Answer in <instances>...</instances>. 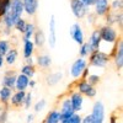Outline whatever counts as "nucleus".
Returning <instances> with one entry per match:
<instances>
[{
  "instance_id": "obj_1",
  "label": "nucleus",
  "mask_w": 123,
  "mask_h": 123,
  "mask_svg": "<svg viewBox=\"0 0 123 123\" xmlns=\"http://www.w3.org/2000/svg\"><path fill=\"white\" fill-rule=\"evenodd\" d=\"M111 57L101 50H94L89 55L87 67H95V68H105L110 63Z\"/></svg>"
},
{
  "instance_id": "obj_2",
  "label": "nucleus",
  "mask_w": 123,
  "mask_h": 123,
  "mask_svg": "<svg viewBox=\"0 0 123 123\" xmlns=\"http://www.w3.org/2000/svg\"><path fill=\"white\" fill-rule=\"evenodd\" d=\"M98 32H100L101 41L104 43H106V44H115L117 42V39L119 38L117 30L113 26L104 25V26H101L98 28Z\"/></svg>"
},
{
  "instance_id": "obj_3",
  "label": "nucleus",
  "mask_w": 123,
  "mask_h": 123,
  "mask_svg": "<svg viewBox=\"0 0 123 123\" xmlns=\"http://www.w3.org/2000/svg\"><path fill=\"white\" fill-rule=\"evenodd\" d=\"M87 68V60L85 58H78L70 67V75L73 79H80L83 71Z\"/></svg>"
},
{
  "instance_id": "obj_4",
  "label": "nucleus",
  "mask_w": 123,
  "mask_h": 123,
  "mask_svg": "<svg viewBox=\"0 0 123 123\" xmlns=\"http://www.w3.org/2000/svg\"><path fill=\"white\" fill-rule=\"evenodd\" d=\"M91 117H92V123H104L105 121V106L104 102L97 100L94 102L92 106V112H91Z\"/></svg>"
},
{
  "instance_id": "obj_5",
  "label": "nucleus",
  "mask_w": 123,
  "mask_h": 123,
  "mask_svg": "<svg viewBox=\"0 0 123 123\" xmlns=\"http://www.w3.org/2000/svg\"><path fill=\"white\" fill-rule=\"evenodd\" d=\"M76 91L79 92V94H81L83 96H86L89 98L95 97L96 94H97L96 87L95 86H91L86 80H83V79L76 83Z\"/></svg>"
},
{
  "instance_id": "obj_6",
  "label": "nucleus",
  "mask_w": 123,
  "mask_h": 123,
  "mask_svg": "<svg viewBox=\"0 0 123 123\" xmlns=\"http://www.w3.org/2000/svg\"><path fill=\"white\" fill-rule=\"evenodd\" d=\"M69 36L71 39L79 46H81L85 42V37H84V31L81 28V25L79 22H74L69 28Z\"/></svg>"
},
{
  "instance_id": "obj_7",
  "label": "nucleus",
  "mask_w": 123,
  "mask_h": 123,
  "mask_svg": "<svg viewBox=\"0 0 123 123\" xmlns=\"http://www.w3.org/2000/svg\"><path fill=\"white\" fill-rule=\"evenodd\" d=\"M70 9L76 18H83L89 12V7H86L80 0H70Z\"/></svg>"
},
{
  "instance_id": "obj_8",
  "label": "nucleus",
  "mask_w": 123,
  "mask_h": 123,
  "mask_svg": "<svg viewBox=\"0 0 123 123\" xmlns=\"http://www.w3.org/2000/svg\"><path fill=\"white\" fill-rule=\"evenodd\" d=\"M113 60L115 65L118 70H122L123 68V41L119 37L117 39V42L115 43V53H113Z\"/></svg>"
},
{
  "instance_id": "obj_9",
  "label": "nucleus",
  "mask_w": 123,
  "mask_h": 123,
  "mask_svg": "<svg viewBox=\"0 0 123 123\" xmlns=\"http://www.w3.org/2000/svg\"><path fill=\"white\" fill-rule=\"evenodd\" d=\"M48 30H49V37L47 38V41L49 43V47L54 48L57 44V20H55L54 15H50Z\"/></svg>"
},
{
  "instance_id": "obj_10",
  "label": "nucleus",
  "mask_w": 123,
  "mask_h": 123,
  "mask_svg": "<svg viewBox=\"0 0 123 123\" xmlns=\"http://www.w3.org/2000/svg\"><path fill=\"white\" fill-rule=\"evenodd\" d=\"M70 98V102H71V107H73V111L75 113H79V112L83 110V106H84V96L79 94L78 91H74L71 92V95L69 96Z\"/></svg>"
},
{
  "instance_id": "obj_11",
  "label": "nucleus",
  "mask_w": 123,
  "mask_h": 123,
  "mask_svg": "<svg viewBox=\"0 0 123 123\" xmlns=\"http://www.w3.org/2000/svg\"><path fill=\"white\" fill-rule=\"evenodd\" d=\"M94 9H95L94 14L97 17L106 16L110 11V1L108 0H96L94 4Z\"/></svg>"
},
{
  "instance_id": "obj_12",
  "label": "nucleus",
  "mask_w": 123,
  "mask_h": 123,
  "mask_svg": "<svg viewBox=\"0 0 123 123\" xmlns=\"http://www.w3.org/2000/svg\"><path fill=\"white\" fill-rule=\"evenodd\" d=\"M59 113H60V118L71 117V116L75 113V112L73 111V107H71V102H70V98L69 97H65L64 100H62Z\"/></svg>"
},
{
  "instance_id": "obj_13",
  "label": "nucleus",
  "mask_w": 123,
  "mask_h": 123,
  "mask_svg": "<svg viewBox=\"0 0 123 123\" xmlns=\"http://www.w3.org/2000/svg\"><path fill=\"white\" fill-rule=\"evenodd\" d=\"M24 5V12L28 16H35L38 11V0H22Z\"/></svg>"
},
{
  "instance_id": "obj_14",
  "label": "nucleus",
  "mask_w": 123,
  "mask_h": 123,
  "mask_svg": "<svg viewBox=\"0 0 123 123\" xmlns=\"http://www.w3.org/2000/svg\"><path fill=\"white\" fill-rule=\"evenodd\" d=\"M33 44L35 47H38V48H42L46 42H47V37H46V33L43 32V30L41 28H36L35 33H33Z\"/></svg>"
},
{
  "instance_id": "obj_15",
  "label": "nucleus",
  "mask_w": 123,
  "mask_h": 123,
  "mask_svg": "<svg viewBox=\"0 0 123 123\" xmlns=\"http://www.w3.org/2000/svg\"><path fill=\"white\" fill-rule=\"evenodd\" d=\"M101 42H102V41H101V37H100L98 28H97V30H94V31L91 32L90 37H89L87 43L90 44V47H91V49H92V50H98Z\"/></svg>"
},
{
  "instance_id": "obj_16",
  "label": "nucleus",
  "mask_w": 123,
  "mask_h": 123,
  "mask_svg": "<svg viewBox=\"0 0 123 123\" xmlns=\"http://www.w3.org/2000/svg\"><path fill=\"white\" fill-rule=\"evenodd\" d=\"M28 81H30V79L27 76H25L24 74H17L14 89L16 91H26L28 89Z\"/></svg>"
},
{
  "instance_id": "obj_17",
  "label": "nucleus",
  "mask_w": 123,
  "mask_h": 123,
  "mask_svg": "<svg viewBox=\"0 0 123 123\" xmlns=\"http://www.w3.org/2000/svg\"><path fill=\"white\" fill-rule=\"evenodd\" d=\"M26 96V91H16L12 92V96L10 98V104L14 107H20L24 105V100Z\"/></svg>"
},
{
  "instance_id": "obj_18",
  "label": "nucleus",
  "mask_w": 123,
  "mask_h": 123,
  "mask_svg": "<svg viewBox=\"0 0 123 123\" xmlns=\"http://www.w3.org/2000/svg\"><path fill=\"white\" fill-rule=\"evenodd\" d=\"M16 76H17V74L15 73V71H6V74L3 78V86H6L9 89H12L14 90Z\"/></svg>"
},
{
  "instance_id": "obj_19",
  "label": "nucleus",
  "mask_w": 123,
  "mask_h": 123,
  "mask_svg": "<svg viewBox=\"0 0 123 123\" xmlns=\"http://www.w3.org/2000/svg\"><path fill=\"white\" fill-rule=\"evenodd\" d=\"M62 79H63V73L62 71H54V73H50L46 76V84L49 86H54L58 83H60Z\"/></svg>"
},
{
  "instance_id": "obj_20",
  "label": "nucleus",
  "mask_w": 123,
  "mask_h": 123,
  "mask_svg": "<svg viewBox=\"0 0 123 123\" xmlns=\"http://www.w3.org/2000/svg\"><path fill=\"white\" fill-rule=\"evenodd\" d=\"M18 59V50L16 48H10L4 57V62L7 65H14Z\"/></svg>"
},
{
  "instance_id": "obj_21",
  "label": "nucleus",
  "mask_w": 123,
  "mask_h": 123,
  "mask_svg": "<svg viewBox=\"0 0 123 123\" xmlns=\"http://www.w3.org/2000/svg\"><path fill=\"white\" fill-rule=\"evenodd\" d=\"M35 44L32 42V39H28V41H24V49H22V55L25 59L31 58L35 53Z\"/></svg>"
},
{
  "instance_id": "obj_22",
  "label": "nucleus",
  "mask_w": 123,
  "mask_h": 123,
  "mask_svg": "<svg viewBox=\"0 0 123 123\" xmlns=\"http://www.w3.org/2000/svg\"><path fill=\"white\" fill-rule=\"evenodd\" d=\"M36 64L41 68H49L52 65V57L49 54H39L36 58Z\"/></svg>"
},
{
  "instance_id": "obj_23",
  "label": "nucleus",
  "mask_w": 123,
  "mask_h": 123,
  "mask_svg": "<svg viewBox=\"0 0 123 123\" xmlns=\"http://www.w3.org/2000/svg\"><path fill=\"white\" fill-rule=\"evenodd\" d=\"M59 121H60L59 110H52L47 113L43 123H59Z\"/></svg>"
},
{
  "instance_id": "obj_24",
  "label": "nucleus",
  "mask_w": 123,
  "mask_h": 123,
  "mask_svg": "<svg viewBox=\"0 0 123 123\" xmlns=\"http://www.w3.org/2000/svg\"><path fill=\"white\" fill-rule=\"evenodd\" d=\"M12 96V89H9L6 86L0 87V102L3 104H7Z\"/></svg>"
},
{
  "instance_id": "obj_25",
  "label": "nucleus",
  "mask_w": 123,
  "mask_h": 123,
  "mask_svg": "<svg viewBox=\"0 0 123 123\" xmlns=\"http://www.w3.org/2000/svg\"><path fill=\"white\" fill-rule=\"evenodd\" d=\"M35 31H36V25L33 22H27L26 30H25V32L22 33V42H24V41H28V39L32 38Z\"/></svg>"
},
{
  "instance_id": "obj_26",
  "label": "nucleus",
  "mask_w": 123,
  "mask_h": 123,
  "mask_svg": "<svg viewBox=\"0 0 123 123\" xmlns=\"http://www.w3.org/2000/svg\"><path fill=\"white\" fill-rule=\"evenodd\" d=\"M20 74H24L28 79H32L36 75V65H30V64H24L21 68Z\"/></svg>"
},
{
  "instance_id": "obj_27",
  "label": "nucleus",
  "mask_w": 123,
  "mask_h": 123,
  "mask_svg": "<svg viewBox=\"0 0 123 123\" xmlns=\"http://www.w3.org/2000/svg\"><path fill=\"white\" fill-rule=\"evenodd\" d=\"M94 50L91 49V47H90V44L87 43V42H84L83 44L80 46V49H79V54H80V58H86V57H89Z\"/></svg>"
},
{
  "instance_id": "obj_28",
  "label": "nucleus",
  "mask_w": 123,
  "mask_h": 123,
  "mask_svg": "<svg viewBox=\"0 0 123 123\" xmlns=\"http://www.w3.org/2000/svg\"><path fill=\"white\" fill-rule=\"evenodd\" d=\"M26 25H27V21H26V18H24V17H20L17 21L15 22V25H14V27H15V30L17 31V32H20V33H24L25 32V30H26Z\"/></svg>"
},
{
  "instance_id": "obj_29",
  "label": "nucleus",
  "mask_w": 123,
  "mask_h": 123,
  "mask_svg": "<svg viewBox=\"0 0 123 123\" xmlns=\"http://www.w3.org/2000/svg\"><path fill=\"white\" fill-rule=\"evenodd\" d=\"M10 48H11V46H10V42H9L7 39L0 38V55L5 57V54L9 52Z\"/></svg>"
},
{
  "instance_id": "obj_30",
  "label": "nucleus",
  "mask_w": 123,
  "mask_h": 123,
  "mask_svg": "<svg viewBox=\"0 0 123 123\" xmlns=\"http://www.w3.org/2000/svg\"><path fill=\"white\" fill-rule=\"evenodd\" d=\"M7 104L0 102V123H5L7 119Z\"/></svg>"
},
{
  "instance_id": "obj_31",
  "label": "nucleus",
  "mask_w": 123,
  "mask_h": 123,
  "mask_svg": "<svg viewBox=\"0 0 123 123\" xmlns=\"http://www.w3.org/2000/svg\"><path fill=\"white\" fill-rule=\"evenodd\" d=\"M46 106H47V101H46L44 98H39L36 104H35V106H33V111L36 112V113H38V112H42V111L46 108Z\"/></svg>"
},
{
  "instance_id": "obj_32",
  "label": "nucleus",
  "mask_w": 123,
  "mask_h": 123,
  "mask_svg": "<svg viewBox=\"0 0 123 123\" xmlns=\"http://www.w3.org/2000/svg\"><path fill=\"white\" fill-rule=\"evenodd\" d=\"M11 0H0V17H3L10 7Z\"/></svg>"
},
{
  "instance_id": "obj_33",
  "label": "nucleus",
  "mask_w": 123,
  "mask_h": 123,
  "mask_svg": "<svg viewBox=\"0 0 123 123\" xmlns=\"http://www.w3.org/2000/svg\"><path fill=\"white\" fill-rule=\"evenodd\" d=\"M86 81L91 86H96L100 83V75L98 74H89L86 78Z\"/></svg>"
},
{
  "instance_id": "obj_34",
  "label": "nucleus",
  "mask_w": 123,
  "mask_h": 123,
  "mask_svg": "<svg viewBox=\"0 0 123 123\" xmlns=\"http://www.w3.org/2000/svg\"><path fill=\"white\" fill-rule=\"evenodd\" d=\"M110 9H112L113 11H122L123 0H112V3H110Z\"/></svg>"
},
{
  "instance_id": "obj_35",
  "label": "nucleus",
  "mask_w": 123,
  "mask_h": 123,
  "mask_svg": "<svg viewBox=\"0 0 123 123\" xmlns=\"http://www.w3.org/2000/svg\"><path fill=\"white\" fill-rule=\"evenodd\" d=\"M116 24V11H108L106 15V25L107 26H113Z\"/></svg>"
},
{
  "instance_id": "obj_36",
  "label": "nucleus",
  "mask_w": 123,
  "mask_h": 123,
  "mask_svg": "<svg viewBox=\"0 0 123 123\" xmlns=\"http://www.w3.org/2000/svg\"><path fill=\"white\" fill-rule=\"evenodd\" d=\"M32 101H33V95H32V92H26V96H25V100H24V107L27 110L31 107V105H32Z\"/></svg>"
},
{
  "instance_id": "obj_37",
  "label": "nucleus",
  "mask_w": 123,
  "mask_h": 123,
  "mask_svg": "<svg viewBox=\"0 0 123 123\" xmlns=\"http://www.w3.org/2000/svg\"><path fill=\"white\" fill-rule=\"evenodd\" d=\"M116 25H118L119 31H122V27H123V12L122 11H116Z\"/></svg>"
},
{
  "instance_id": "obj_38",
  "label": "nucleus",
  "mask_w": 123,
  "mask_h": 123,
  "mask_svg": "<svg viewBox=\"0 0 123 123\" xmlns=\"http://www.w3.org/2000/svg\"><path fill=\"white\" fill-rule=\"evenodd\" d=\"M70 123H81V116L80 113H74L70 117Z\"/></svg>"
},
{
  "instance_id": "obj_39",
  "label": "nucleus",
  "mask_w": 123,
  "mask_h": 123,
  "mask_svg": "<svg viewBox=\"0 0 123 123\" xmlns=\"http://www.w3.org/2000/svg\"><path fill=\"white\" fill-rule=\"evenodd\" d=\"M96 17H97V16H96L94 12H90V11H89V12H87V22H89V24H95V22H96Z\"/></svg>"
},
{
  "instance_id": "obj_40",
  "label": "nucleus",
  "mask_w": 123,
  "mask_h": 123,
  "mask_svg": "<svg viewBox=\"0 0 123 123\" xmlns=\"http://www.w3.org/2000/svg\"><path fill=\"white\" fill-rule=\"evenodd\" d=\"M80 1L83 3L86 7H90V6H94V4H95L96 0H80Z\"/></svg>"
},
{
  "instance_id": "obj_41",
  "label": "nucleus",
  "mask_w": 123,
  "mask_h": 123,
  "mask_svg": "<svg viewBox=\"0 0 123 123\" xmlns=\"http://www.w3.org/2000/svg\"><path fill=\"white\" fill-rule=\"evenodd\" d=\"M81 123H92V117L91 115H86L84 117H81Z\"/></svg>"
},
{
  "instance_id": "obj_42",
  "label": "nucleus",
  "mask_w": 123,
  "mask_h": 123,
  "mask_svg": "<svg viewBox=\"0 0 123 123\" xmlns=\"http://www.w3.org/2000/svg\"><path fill=\"white\" fill-rule=\"evenodd\" d=\"M35 86H36V80H33V79H30V81H28V87H31V89H35Z\"/></svg>"
},
{
  "instance_id": "obj_43",
  "label": "nucleus",
  "mask_w": 123,
  "mask_h": 123,
  "mask_svg": "<svg viewBox=\"0 0 123 123\" xmlns=\"http://www.w3.org/2000/svg\"><path fill=\"white\" fill-rule=\"evenodd\" d=\"M33 119H35V115H32V113H30L28 116H27V123H31V122H33Z\"/></svg>"
},
{
  "instance_id": "obj_44",
  "label": "nucleus",
  "mask_w": 123,
  "mask_h": 123,
  "mask_svg": "<svg viewBox=\"0 0 123 123\" xmlns=\"http://www.w3.org/2000/svg\"><path fill=\"white\" fill-rule=\"evenodd\" d=\"M26 60V64H30V65H35V62H33V58L31 57V58H27L25 59Z\"/></svg>"
},
{
  "instance_id": "obj_45",
  "label": "nucleus",
  "mask_w": 123,
  "mask_h": 123,
  "mask_svg": "<svg viewBox=\"0 0 123 123\" xmlns=\"http://www.w3.org/2000/svg\"><path fill=\"white\" fill-rule=\"evenodd\" d=\"M117 121H118V118H117L115 115H112V116H111V118H110V123H117Z\"/></svg>"
},
{
  "instance_id": "obj_46",
  "label": "nucleus",
  "mask_w": 123,
  "mask_h": 123,
  "mask_svg": "<svg viewBox=\"0 0 123 123\" xmlns=\"http://www.w3.org/2000/svg\"><path fill=\"white\" fill-rule=\"evenodd\" d=\"M4 63H5V62H4V57L0 55V69H1V68L4 67Z\"/></svg>"
}]
</instances>
